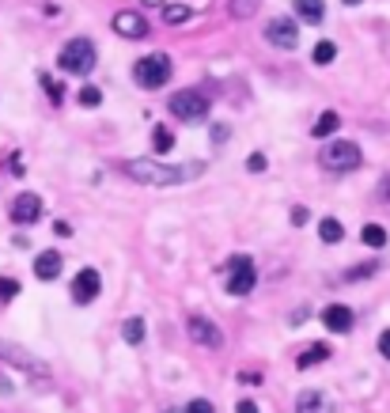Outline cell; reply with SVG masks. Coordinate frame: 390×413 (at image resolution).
I'll list each match as a JSON object with an SVG mask.
<instances>
[{
  "mask_svg": "<svg viewBox=\"0 0 390 413\" xmlns=\"http://www.w3.org/2000/svg\"><path fill=\"white\" fill-rule=\"evenodd\" d=\"M61 266H65V262H61L57 251H42L38 258H34V277H38V281H53V277H61Z\"/></svg>",
  "mask_w": 390,
  "mask_h": 413,
  "instance_id": "cell-14",
  "label": "cell"
},
{
  "mask_svg": "<svg viewBox=\"0 0 390 413\" xmlns=\"http://www.w3.org/2000/svg\"><path fill=\"white\" fill-rule=\"evenodd\" d=\"M345 4H360V0H345Z\"/></svg>",
  "mask_w": 390,
  "mask_h": 413,
  "instance_id": "cell-36",
  "label": "cell"
},
{
  "mask_svg": "<svg viewBox=\"0 0 390 413\" xmlns=\"http://www.w3.org/2000/svg\"><path fill=\"white\" fill-rule=\"evenodd\" d=\"M114 31L122 34V38H144L148 23H144L140 12H118V16H114Z\"/></svg>",
  "mask_w": 390,
  "mask_h": 413,
  "instance_id": "cell-12",
  "label": "cell"
},
{
  "mask_svg": "<svg viewBox=\"0 0 390 413\" xmlns=\"http://www.w3.org/2000/svg\"><path fill=\"white\" fill-rule=\"evenodd\" d=\"M322 326L330 334H349L352 326H356V315H352V308H345V303H326L322 308Z\"/></svg>",
  "mask_w": 390,
  "mask_h": 413,
  "instance_id": "cell-10",
  "label": "cell"
},
{
  "mask_svg": "<svg viewBox=\"0 0 390 413\" xmlns=\"http://www.w3.org/2000/svg\"><path fill=\"white\" fill-rule=\"evenodd\" d=\"M360 239H364L367 247H375V251H379V247H387V227L382 224H364V231H360Z\"/></svg>",
  "mask_w": 390,
  "mask_h": 413,
  "instance_id": "cell-20",
  "label": "cell"
},
{
  "mask_svg": "<svg viewBox=\"0 0 390 413\" xmlns=\"http://www.w3.org/2000/svg\"><path fill=\"white\" fill-rule=\"evenodd\" d=\"M76 99H80V106H99V103H103V91H99L95 84H83Z\"/></svg>",
  "mask_w": 390,
  "mask_h": 413,
  "instance_id": "cell-27",
  "label": "cell"
},
{
  "mask_svg": "<svg viewBox=\"0 0 390 413\" xmlns=\"http://www.w3.org/2000/svg\"><path fill=\"white\" fill-rule=\"evenodd\" d=\"M140 4H144V8H163L167 0H140Z\"/></svg>",
  "mask_w": 390,
  "mask_h": 413,
  "instance_id": "cell-35",
  "label": "cell"
},
{
  "mask_svg": "<svg viewBox=\"0 0 390 413\" xmlns=\"http://www.w3.org/2000/svg\"><path fill=\"white\" fill-rule=\"evenodd\" d=\"M8 216L16 220V224H34V220H42V197L38 194H19L16 201H12Z\"/></svg>",
  "mask_w": 390,
  "mask_h": 413,
  "instance_id": "cell-11",
  "label": "cell"
},
{
  "mask_svg": "<svg viewBox=\"0 0 390 413\" xmlns=\"http://www.w3.org/2000/svg\"><path fill=\"white\" fill-rule=\"evenodd\" d=\"M144 334H148L144 318H125V326H122V338L129 341V345H140V341H144Z\"/></svg>",
  "mask_w": 390,
  "mask_h": 413,
  "instance_id": "cell-21",
  "label": "cell"
},
{
  "mask_svg": "<svg viewBox=\"0 0 390 413\" xmlns=\"http://www.w3.org/2000/svg\"><path fill=\"white\" fill-rule=\"evenodd\" d=\"M19 292H23V288H19V281H16V277H0V303L16 300Z\"/></svg>",
  "mask_w": 390,
  "mask_h": 413,
  "instance_id": "cell-25",
  "label": "cell"
},
{
  "mask_svg": "<svg viewBox=\"0 0 390 413\" xmlns=\"http://www.w3.org/2000/svg\"><path fill=\"white\" fill-rule=\"evenodd\" d=\"M311 57H315V65H333V61H337V46H333V42H318Z\"/></svg>",
  "mask_w": 390,
  "mask_h": 413,
  "instance_id": "cell-22",
  "label": "cell"
},
{
  "mask_svg": "<svg viewBox=\"0 0 390 413\" xmlns=\"http://www.w3.org/2000/svg\"><path fill=\"white\" fill-rule=\"evenodd\" d=\"M318 239H322V243H330V247H337V243L345 239V227H341V220L326 216L322 224H318Z\"/></svg>",
  "mask_w": 390,
  "mask_h": 413,
  "instance_id": "cell-17",
  "label": "cell"
},
{
  "mask_svg": "<svg viewBox=\"0 0 390 413\" xmlns=\"http://www.w3.org/2000/svg\"><path fill=\"white\" fill-rule=\"evenodd\" d=\"M288 220H292V224L300 227V224H307V220H311V212L303 209V205H296V209H292V216H288Z\"/></svg>",
  "mask_w": 390,
  "mask_h": 413,
  "instance_id": "cell-31",
  "label": "cell"
},
{
  "mask_svg": "<svg viewBox=\"0 0 390 413\" xmlns=\"http://www.w3.org/2000/svg\"><path fill=\"white\" fill-rule=\"evenodd\" d=\"M171 114H179L182 122H201L205 114H209V99L201 91L186 88V91H174L171 95Z\"/></svg>",
  "mask_w": 390,
  "mask_h": 413,
  "instance_id": "cell-5",
  "label": "cell"
},
{
  "mask_svg": "<svg viewBox=\"0 0 390 413\" xmlns=\"http://www.w3.org/2000/svg\"><path fill=\"white\" fill-rule=\"evenodd\" d=\"M95 42L91 38H73V42H65V49L57 53V65L65 68V73H73V76H88L91 68H95Z\"/></svg>",
  "mask_w": 390,
  "mask_h": 413,
  "instance_id": "cell-2",
  "label": "cell"
},
{
  "mask_svg": "<svg viewBox=\"0 0 390 413\" xmlns=\"http://www.w3.org/2000/svg\"><path fill=\"white\" fill-rule=\"evenodd\" d=\"M186 330H190V338H194V345H205V349H220V345H224V334H220L216 323L205 318V315H194Z\"/></svg>",
  "mask_w": 390,
  "mask_h": 413,
  "instance_id": "cell-8",
  "label": "cell"
},
{
  "mask_svg": "<svg viewBox=\"0 0 390 413\" xmlns=\"http://www.w3.org/2000/svg\"><path fill=\"white\" fill-rule=\"evenodd\" d=\"M265 38L273 42L276 49H296V42H300V27H296L292 19H269V23H265Z\"/></svg>",
  "mask_w": 390,
  "mask_h": 413,
  "instance_id": "cell-9",
  "label": "cell"
},
{
  "mask_svg": "<svg viewBox=\"0 0 390 413\" xmlns=\"http://www.w3.org/2000/svg\"><path fill=\"white\" fill-rule=\"evenodd\" d=\"M330 357H333V349L326 345V341H315V345H307V349H303V353H300V357H296V368H300V372H303V368L326 364V360H330Z\"/></svg>",
  "mask_w": 390,
  "mask_h": 413,
  "instance_id": "cell-15",
  "label": "cell"
},
{
  "mask_svg": "<svg viewBox=\"0 0 390 413\" xmlns=\"http://www.w3.org/2000/svg\"><path fill=\"white\" fill-rule=\"evenodd\" d=\"M375 269H379V262H364L360 269H349V273H345V281H356V277H372Z\"/></svg>",
  "mask_w": 390,
  "mask_h": 413,
  "instance_id": "cell-28",
  "label": "cell"
},
{
  "mask_svg": "<svg viewBox=\"0 0 390 413\" xmlns=\"http://www.w3.org/2000/svg\"><path fill=\"white\" fill-rule=\"evenodd\" d=\"M38 84H42V91H46V95L53 99V103H57V106L65 103V88H61V84L53 80V76H46V73H42V76H38Z\"/></svg>",
  "mask_w": 390,
  "mask_h": 413,
  "instance_id": "cell-23",
  "label": "cell"
},
{
  "mask_svg": "<svg viewBox=\"0 0 390 413\" xmlns=\"http://www.w3.org/2000/svg\"><path fill=\"white\" fill-rule=\"evenodd\" d=\"M296 413H333V402L322 390H303V395L296 398Z\"/></svg>",
  "mask_w": 390,
  "mask_h": 413,
  "instance_id": "cell-13",
  "label": "cell"
},
{
  "mask_svg": "<svg viewBox=\"0 0 390 413\" xmlns=\"http://www.w3.org/2000/svg\"><path fill=\"white\" fill-rule=\"evenodd\" d=\"M53 231H57V235H61V239H68V235H73V227H68V224H65V220H57V224H53Z\"/></svg>",
  "mask_w": 390,
  "mask_h": 413,
  "instance_id": "cell-34",
  "label": "cell"
},
{
  "mask_svg": "<svg viewBox=\"0 0 390 413\" xmlns=\"http://www.w3.org/2000/svg\"><path fill=\"white\" fill-rule=\"evenodd\" d=\"M246 167H250L254 175H258V171H265V167H269V160H265V155H261V152H254L250 160H246Z\"/></svg>",
  "mask_w": 390,
  "mask_h": 413,
  "instance_id": "cell-30",
  "label": "cell"
},
{
  "mask_svg": "<svg viewBox=\"0 0 390 413\" xmlns=\"http://www.w3.org/2000/svg\"><path fill=\"white\" fill-rule=\"evenodd\" d=\"M186 413H216V405H212L209 398H194V402L186 405Z\"/></svg>",
  "mask_w": 390,
  "mask_h": 413,
  "instance_id": "cell-29",
  "label": "cell"
},
{
  "mask_svg": "<svg viewBox=\"0 0 390 413\" xmlns=\"http://www.w3.org/2000/svg\"><path fill=\"white\" fill-rule=\"evenodd\" d=\"M99 288H103V277H99V269L83 266L80 273L73 277V303H80V308L95 303V300H99Z\"/></svg>",
  "mask_w": 390,
  "mask_h": 413,
  "instance_id": "cell-7",
  "label": "cell"
},
{
  "mask_svg": "<svg viewBox=\"0 0 390 413\" xmlns=\"http://www.w3.org/2000/svg\"><path fill=\"white\" fill-rule=\"evenodd\" d=\"M258 12V0H231V16L235 19H250Z\"/></svg>",
  "mask_w": 390,
  "mask_h": 413,
  "instance_id": "cell-26",
  "label": "cell"
},
{
  "mask_svg": "<svg viewBox=\"0 0 390 413\" xmlns=\"http://www.w3.org/2000/svg\"><path fill=\"white\" fill-rule=\"evenodd\" d=\"M337 125H341V118H337L333 110H326V114H318V122L311 125V133L322 140V137H330V133H337Z\"/></svg>",
  "mask_w": 390,
  "mask_h": 413,
  "instance_id": "cell-18",
  "label": "cell"
},
{
  "mask_svg": "<svg viewBox=\"0 0 390 413\" xmlns=\"http://www.w3.org/2000/svg\"><path fill=\"white\" fill-rule=\"evenodd\" d=\"M152 145H155V152H159V155H167L174 148V129H171V125H155V129H152Z\"/></svg>",
  "mask_w": 390,
  "mask_h": 413,
  "instance_id": "cell-19",
  "label": "cell"
},
{
  "mask_svg": "<svg viewBox=\"0 0 390 413\" xmlns=\"http://www.w3.org/2000/svg\"><path fill=\"white\" fill-rule=\"evenodd\" d=\"M379 353L390 360V330H382V334H379Z\"/></svg>",
  "mask_w": 390,
  "mask_h": 413,
  "instance_id": "cell-32",
  "label": "cell"
},
{
  "mask_svg": "<svg viewBox=\"0 0 390 413\" xmlns=\"http://www.w3.org/2000/svg\"><path fill=\"white\" fill-rule=\"evenodd\" d=\"M201 163H186V167H167V163H155V160H129L125 163V175L137 182H148V186H179V182L194 179Z\"/></svg>",
  "mask_w": 390,
  "mask_h": 413,
  "instance_id": "cell-1",
  "label": "cell"
},
{
  "mask_svg": "<svg viewBox=\"0 0 390 413\" xmlns=\"http://www.w3.org/2000/svg\"><path fill=\"white\" fill-rule=\"evenodd\" d=\"M231 277H228V292L231 296H250L254 284H258V273H254V262L246 258V254H239V258L228 262Z\"/></svg>",
  "mask_w": 390,
  "mask_h": 413,
  "instance_id": "cell-6",
  "label": "cell"
},
{
  "mask_svg": "<svg viewBox=\"0 0 390 413\" xmlns=\"http://www.w3.org/2000/svg\"><path fill=\"white\" fill-rule=\"evenodd\" d=\"M133 80L148 91H159L163 84L171 80V57L167 53H144L137 65H133Z\"/></svg>",
  "mask_w": 390,
  "mask_h": 413,
  "instance_id": "cell-3",
  "label": "cell"
},
{
  "mask_svg": "<svg viewBox=\"0 0 390 413\" xmlns=\"http://www.w3.org/2000/svg\"><path fill=\"white\" fill-rule=\"evenodd\" d=\"M235 413H258V402H250V398H243V402L235 405Z\"/></svg>",
  "mask_w": 390,
  "mask_h": 413,
  "instance_id": "cell-33",
  "label": "cell"
},
{
  "mask_svg": "<svg viewBox=\"0 0 390 413\" xmlns=\"http://www.w3.org/2000/svg\"><path fill=\"white\" fill-rule=\"evenodd\" d=\"M163 19H167V23H186V19H190V8H186V4H163Z\"/></svg>",
  "mask_w": 390,
  "mask_h": 413,
  "instance_id": "cell-24",
  "label": "cell"
},
{
  "mask_svg": "<svg viewBox=\"0 0 390 413\" xmlns=\"http://www.w3.org/2000/svg\"><path fill=\"white\" fill-rule=\"evenodd\" d=\"M296 16L303 23H322L326 19V0H296Z\"/></svg>",
  "mask_w": 390,
  "mask_h": 413,
  "instance_id": "cell-16",
  "label": "cell"
},
{
  "mask_svg": "<svg viewBox=\"0 0 390 413\" xmlns=\"http://www.w3.org/2000/svg\"><path fill=\"white\" fill-rule=\"evenodd\" d=\"M364 163V152H360L356 140H330L322 148V167L326 171H356Z\"/></svg>",
  "mask_w": 390,
  "mask_h": 413,
  "instance_id": "cell-4",
  "label": "cell"
}]
</instances>
